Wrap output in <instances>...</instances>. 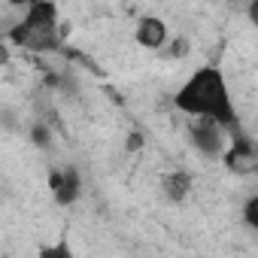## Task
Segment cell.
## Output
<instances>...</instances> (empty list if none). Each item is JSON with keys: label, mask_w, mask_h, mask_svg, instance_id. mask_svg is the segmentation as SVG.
Wrapping results in <instances>:
<instances>
[{"label": "cell", "mask_w": 258, "mask_h": 258, "mask_svg": "<svg viewBox=\"0 0 258 258\" xmlns=\"http://www.w3.org/2000/svg\"><path fill=\"white\" fill-rule=\"evenodd\" d=\"M173 103H176V109H182L191 118H210V121H216L222 131L228 134V140L237 137V134H243L237 106L231 100L228 82H225V76H222L219 67H198L182 82V88L176 91Z\"/></svg>", "instance_id": "1"}, {"label": "cell", "mask_w": 258, "mask_h": 258, "mask_svg": "<svg viewBox=\"0 0 258 258\" xmlns=\"http://www.w3.org/2000/svg\"><path fill=\"white\" fill-rule=\"evenodd\" d=\"M188 140L201 155H210V158H222V152L228 149V134L210 118L188 121Z\"/></svg>", "instance_id": "2"}, {"label": "cell", "mask_w": 258, "mask_h": 258, "mask_svg": "<svg viewBox=\"0 0 258 258\" xmlns=\"http://www.w3.org/2000/svg\"><path fill=\"white\" fill-rule=\"evenodd\" d=\"M222 161L231 173H252L255 164H258V152H255V143L249 140V134L231 137L228 149L222 152Z\"/></svg>", "instance_id": "3"}, {"label": "cell", "mask_w": 258, "mask_h": 258, "mask_svg": "<svg viewBox=\"0 0 258 258\" xmlns=\"http://www.w3.org/2000/svg\"><path fill=\"white\" fill-rule=\"evenodd\" d=\"M137 43L143 49H161L167 43V25L158 16H146L137 22Z\"/></svg>", "instance_id": "4"}, {"label": "cell", "mask_w": 258, "mask_h": 258, "mask_svg": "<svg viewBox=\"0 0 258 258\" xmlns=\"http://www.w3.org/2000/svg\"><path fill=\"white\" fill-rule=\"evenodd\" d=\"M191 185H195V179L188 170H170L161 176V188H164L167 201H173V204H182L191 195Z\"/></svg>", "instance_id": "5"}, {"label": "cell", "mask_w": 258, "mask_h": 258, "mask_svg": "<svg viewBox=\"0 0 258 258\" xmlns=\"http://www.w3.org/2000/svg\"><path fill=\"white\" fill-rule=\"evenodd\" d=\"M79 188H82L79 170H76V167H67V170H64V179H61V185H58L52 195H55V201H58L61 207H70V204H76V198H79Z\"/></svg>", "instance_id": "6"}, {"label": "cell", "mask_w": 258, "mask_h": 258, "mask_svg": "<svg viewBox=\"0 0 258 258\" xmlns=\"http://www.w3.org/2000/svg\"><path fill=\"white\" fill-rule=\"evenodd\" d=\"M61 55H64V61H70V64H76V67H82L85 73H91V76H103V67L88 55V52H82V49H73V46H64L61 49Z\"/></svg>", "instance_id": "7"}, {"label": "cell", "mask_w": 258, "mask_h": 258, "mask_svg": "<svg viewBox=\"0 0 258 258\" xmlns=\"http://www.w3.org/2000/svg\"><path fill=\"white\" fill-rule=\"evenodd\" d=\"M37 258H76V255H73V249H70L67 240H58V243H52V246H43V249L37 252Z\"/></svg>", "instance_id": "8"}, {"label": "cell", "mask_w": 258, "mask_h": 258, "mask_svg": "<svg viewBox=\"0 0 258 258\" xmlns=\"http://www.w3.org/2000/svg\"><path fill=\"white\" fill-rule=\"evenodd\" d=\"M31 140H34V146H40V149H52V131H49L43 121H34V124H31Z\"/></svg>", "instance_id": "9"}, {"label": "cell", "mask_w": 258, "mask_h": 258, "mask_svg": "<svg viewBox=\"0 0 258 258\" xmlns=\"http://www.w3.org/2000/svg\"><path fill=\"white\" fill-rule=\"evenodd\" d=\"M243 222H246V228H258V195H249L246 198V204H243Z\"/></svg>", "instance_id": "10"}, {"label": "cell", "mask_w": 258, "mask_h": 258, "mask_svg": "<svg viewBox=\"0 0 258 258\" xmlns=\"http://www.w3.org/2000/svg\"><path fill=\"white\" fill-rule=\"evenodd\" d=\"M143 143H146V140H143V134H140V131H131V134L124 137V149H127V152H140V149H143Z\"/></svg>", "instance_id": "11"}, {"label": "cell", "mask_w": 258, "mask_h": 258, "mask_svg": "<svg viewBox=\"0 0 258 258\" xmlns=\"http://www.w3.org/2000/svg\"><path fill=\"white\" fill-rule=\"evenodd\" d=\"M185 55H188V40L176 37V40L170 43V52H167V58H185Z\"/></svg>", "instance_id": "12"}, {"label": "cell", "mask_w": 258, "mask_h": 258, "mask_svg": "<svg viewBox=\"0 0 258 258\" xmlns=\"http://www.w3.org/2000/svg\"><path fill=\"white\" fill-rule=\"evenodd\" d=\"M10 61H13V55H10V46L0 40V67H10Z\"/></svg>", "instance_id": "13"}]
</instances>
